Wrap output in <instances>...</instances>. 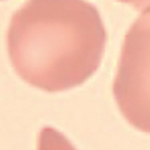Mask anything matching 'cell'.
I'll use <instances>...</instances> for the list:
<instances>
[{"label":"cell","instance_id":"6da1fadb","mask_svg":"<svg viewBox=\"0 0 150 150\" xmlns=\"http://www.w3.org/2000/svg\"><path fill=\"white\" fill-rule=\"evenodd\" d=\"M107 34L86 0H28L11 18L7 48L20 77L48 93L86 82L98 70Z\"/></svg>","mask_w":150,"mask_h":150},{"label":"cell","instance_id":"3957f363","mask_svg":"<svg viewBox=\"0 0 150 150\" xmlns=\"http://www.w3.org/2000/svg\"><path fill=\"white\" fill-rule=\"evenodd\" d=\"M37 150H76L68 138L52 127H44L38 134Z\"/></svg>","mask_w":150,"mask_h":150},{"label":"cell","instance_id":"277c9868","mask_svg":"<svg viewBox=\"0 0 150 150\" xmlns=\"http://www.w3.org/2000/svg\"><path fill=\"white\" fill-rule=\"evenodd\" d=\"M120 2L127 3L132 6H134L135 8H147L150 6V0H118Z\"/></svg>","mask_w":150,"mask_h":150},{"label":"cell","instance_id":"7a4b0ae2","mask_svg":"<svg viewBox=\"0 0 150 150\" xmlns=\"http://www.w3.org/2000/svg\"><path fill=\"white\" fill-rule=\"evenodd\" d=\"M112 90L125 120L150 134V6L125 35Z\"/></svg>","mask_w":150,"mask_h":150}]
</instances>
